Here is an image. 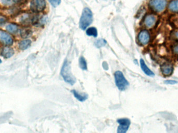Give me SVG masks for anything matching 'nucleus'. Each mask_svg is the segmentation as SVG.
Returning a JSON list of instances; mask_svg holds the SVG:
<instances>
[{
	"mask_svg": "<svg viewBox=\"0 0 178 133\" xmlns=\"http://www.w3.org/2000/svg\"><path fill=\"white\" fill-rule=\"evenodd\" d=\"M93 20V16L92 11L88 7L83 9L81 17L80 19L79 27L82 30H85L89 26Z\"/></svg>",
	"mask_w": 178,
	"mask_h": 133,
	"instance_id": "1",
	"label": "nucleus"
},
{
	"mask_svg": "<svg viewBox=\"0 0 178 133\" xmlns=\"http://www.w3.org/2000/svg\"><path fill=\"white\" fill-rule=\"evenodd\" d=\"M60 74L66 82L69 83L71 85H74L76 83V79L71 73L70 65L66 59L64 61L61 69Z\"/></svg>",
	"mask_w": 178,
	"mask_h": 133,
	"instance_id": "2",
	"label": "nucleus"
},
{
	"mask_svg": "<svg viewBox=\"0 0 178 133\" xmlns=\"http://www.w3.org/2000/svg\"><path fill=\"white\" fill-rule=\"evenodd\" d=\"M115 80L116 85L120 91H125L129 86V83L124 77V74L120 71L115 73Z\"/></svg>",
	"mask_w": 178,
	"mask_h": 133,
	"instance_id": "3",
	"label": "nucleus"
},
{
	"mask_svg": "<svg viewBox=\"0 0 178 133\" xmlns=\"http://www.w3.org/2000/svg\"><path fill=\"white\" fill-rule=\"evenodd\" d=\"M150 9L155 12L160 13L165 10L167 6L166 0H150L148 3Z\"/></svg>",
	"mask_w": 178,
	"mask_h": 133,
	"instance_id": "4",
	"label": "nucleus"
},
{
	"mask_svg": "<svg viewBox=\"0 0 178 133\" xmlns=\"http://www.w3.org/2000/svg\"><path fill=\"white\" fill-rule=\"evenodd\" d=\"M46 5L45 0H32L30 2V9L35 13L42 12L45 9Z\"/></svg>",
	"mask_w": 178,
	"mask_h": 133,
	"instance_id": "5",
	"label": "nucleus"
},
{
	"mask_svg": "<svg viewBox=\"0 0 178 133\" xmlns=\"http://www.w3.org/2000/svg\"><path fill=\"white\" fill-rule=\"evenodd\" d=\"M117 122L119 124L117 129L118 133H125L129 129L130 125V121L128 119L124 118L120 119L117 120Z\"/></svg>",
	"mask_w": 178,
	"mask_h": 133,
	"instance_id": "6",
	"label": "nucleus"
},
{
	"mask_svg": "<svg viewBox=\"0 0 178 133\" xmlns=\"http://www.w3.org/2000/svg\"><path fill=\"white\" fill-rule=\"evenodd\" d=\"M138 41L143 45L148 44L150 41V34L147 30H142L140 32L138 35Z\"/></svg>",
	"mask_w": 178,
	"mask_h": 133,
	"instance_id": "7",
	"label": "nucleus"
},
{
	"mask_svg": "<svg viewBox=\"0 0 178 133\" xmlns=\"http://www.w3.org/2000/svg\"><path fill=\"white\" fill-rule=\"evenodd\" d=\"M0 42L6 45H11L13 43V39L9 34L0 30Z\"/></svg>",
	"mask_w": 178,
	"mask_h": 133,
	"instance_id": "8",
	"label": "nucleus"
},
{
	"mask_svg": "<svg viewBox=\"0 0 178 133\" xmlns=\"http://www.w3.org/2000/svg\"><path fill=\"white\" fill-rule=\"evenodd\" d=\"M36 16H33L30 14H24L20 17V23L23 25H27L29 24H34L35 22Z\"/></svg>",
	"mask_w": 178,
	"mask_h": 133,
	"instance_id": "9",
	"label": "nucleus"
},
{
	"mask_svg": "<svg viewBox=\"0 0 178 133\" xmlns=\"http://www.w3.org/2000/svg\"><path fill=\"white\" fill-rule=\"evenodd\" d=\"M156 17L153 15H148L145 17L144 24L145 26L148 28H151L156 23Z\"/></svg>",
	"mask_w": 178,
	"mask_h": 133,
	"instance_id": "10",
	"label": "nucleus"
},
{
	"mask_svg": "<svg viewBox=\"0 0 178 133\" xmlns=\"http://www.w3.org/2000/svg\"><path fill=\"white\" fill-rule=\"evenodd\" d=\"M1 54L4 58L7 59V58H11V57L13 56V55L14 54V51L11 47L5 46L3 48Z\"/></svg>",
	"mask_w": 178,
	"mask_h": 133,
	"instance_id": "11",
	"label": "nucleus"
},
{
	"mask_svg": "<svg viewBox=\"0 0 178 133\" xmlns=\"http://www.w3.org/2000/svg\"><path fill=\"white\" fill-rule=\"evenodd\" d=\"M140 65H141V68L142 70H143V72H144L145 74H146L147 75H148L151 77H153L155 75V74L151 69L148 68V66H147L146 63H145V61L143 59H140Z\"/></svg>",
	"mask_w": 178,
	"mask_h": 133,
	"instance_id": "12",
	"label": "nucleus"
},
{
	"mask_svg": "<svg viewBox=\"0 0 178 133\" xmlns=\"http://www.w3.org/2000/svg\"><path fill=\"white\" fill-rule=\"evenodd\" d=\"M173 66L168 63H164L161 66V71L164 75H170L173 72Z\"/></svg>",
	"mask_w": 178,
	"mask_h": 133,
	"instance_id": "13",
	"label": "nucleus"
},
{
	"mask_svg": "<svg viewBox=\"0 0 178 133\" xmlns=\"http://www.w3.org/2000/svg\"><path fill=\"white\" fill-rule=\"evenodd\" d=\"M72 93L74 95V96L80 102H84L85 100L88 99V95L85 94H80L75 90H72Z\"/></svg>",
	"mask_w": 178,
	"mask_h": 133,
	"instance_id": "14",
	"label": "nucleus"
},
{
	"mask_svg": "<svg viewBox=\"0 0 178 133\" xmlns=\"http://www.w3.org/2000/svg\"><path fill=\"white\" fill-rule=\"evenodd\" d=\"M31 44V41L30 40H24L20 42L18 47L21 50H26L30 47Z\"/></svg>",
	"mask_w": 178,
	"mask_h": 133,
	"instance_id": "15",
	"label": "nucleus"
},
{
	"mask_svg": "<svg viewBox=\"0 0 178 133\" xmlns=\"http://www.w3.org/2000/svg\"><path fill=\"white\" fill-rule=\"evenodd\" d=\"M169 9L173 13H178V0H173L169 4Z\"/></svg>",
	"mask_w": 178,
	"mask_h": 133,
	"instance_id": "16",
	"label": "nucleus"
},
{
	"mask_svg": "<svg viewBox=\"0 0 178 133\" xmlns=\"http://www.w3.org/2000/svg\"><path fill=\"white\" fill-rule=\"evenodd\" d=\"M6 29L7 31L9 33L15 34L17 32L18 30V27L15 24L11 23V24L7 25L6 27Z\"/></svg>",
	"mask_w": 178,
	"mask_h": 133,
	"instance_id": "17",
	"label": "nucleus"
},
{
	"mask_svg": "<svg viewBox=\"0 0 178 133\" xmlns=\"http://www.w3.org/2000/svg\"><path fill=\"white\" fill-rule=\"evenodd\" d=\"M86 34L88 36H92L96 38L97 36V29L95 27H90L86 30Z\"/></svg>",
	"mask_w": 178,
	"mask_h": 133,
	"instance_id": "18",
	"label": "nucleus"
},
{
	"mask_svg": "<svg viewBox=\"0 0 178 133\" xmlns=\"http://www.w3.org/2000/svg\"><path fill=\"white\" fill-rule=\"evenodd\" d=\"M31 34V30L28 29H23L20 31V35L23 38H24V39L30 37Z\"/></svg>",
	"mask_w": 178,
	"mask_h": 133,
	"instance_id": "19",
	"label": "nucleus"
},
{
	"mask_svg": "<svg viewBox=\"0 0 178 133\" xmlns=\"http://www.w3.org/2000/svg\"><path fill=\"white\" fill-rule=\"evenodd\" d=\"M106 44L107 41L103 39H98L94 42V45L97 48H101L103 46H104Z\"/></svg>",
	"mask_w": 178,
	"mask_h": 133,
	"instance_id": "20",
	"label": "nucleus"
},
{
	"mask_svg": "<svg viewBox=\"0 0 178 133\" xmlns=\"http://www.w3.org/2000/svg\"><path fill=\"white\" fill-rule=\"evenodd\" d=\"M79 66L81 69L83 70H87V63L83 57H80L79 58Z\"/></svg>",
	"mask_w": 178,
	"mask_h": 133,
	"instance_id": "21",
	"label": "nucleus"
},
{
	"mask_svg": "<svg viewBox=\"0 0 178 133\" xmlns=\"http://www.w3.org/2000/svg\"><path fill=\"white\" fill-rule=\"evenodd\" d=\"M19 0H1L2 3L4 5H11L14 3H16Z\"/></svg>",
	"mask_w": 178,
	"mask_h": 133,
	"instance_id": "22",
	"label": "nucleus"
},
{
	"mask_svg": "<svg viewBox=\"0 0 178 133\" xmlns=\"http://www.w3.org/2000/svg\"><path fill=\"white\" fill-rule=\"evenodd\" d=\"M48 1L54 7L58 6L61 3V0H48Z\"/></svg>",
	"mask_w": 178,
	"mask_h": 133,
	"instance_id": "23",
	"label": "nucleus"
},
{
	"mask_svg": "<svg viewBox=\"0 0 178 133\" xmlns=\"http://www.w3.org/2000/svg\"><path fill=\"white\" fill-rule=\"evenodd\" d=\"M164 83L168 85H173V84H177L178 82L175 80H166L164 81Z\"/></svg>",
	"mask_w": 178,
	"mask_h": 133,
	"instance_id": "24",
	"label": "nucleus"
},
{
	"mask_svg": "<svg viewBox=\"0 0 178 133\" xmlns=\"http://www.w3.org/2000/svg\"><path fill=\"white\" fill-rule=\"evenodd\" d=\"M173 52H174V53H175V54H178V44H177L176 45H175V46L173 47Z\"/></svg>",
	"mask_w": 178,
	"mask_h": 133,
	"instance_id": "25",
	"label": "nucleus"
},
{
	"mask_svg": "<svg viewBox=\"0 0 178 133\" xmlns=\"http://www.w3.org/2000/svg\"><path fill=\"white\" fill-rule=\"evenodd\" d=\"M5 22V20L4 18H0V24L1 23H4Z\"/></svg>",
	"mask_w": 178,
	"mask_h": 133,
	"instance_id": "26",
	"label": "nucleus"
},
{
	"mask_svg": "<svg viewBox=\"0 0 178 133\" xmlns=\"http://www.w3.org/2000/svg\"><path fill=\"white\" fill-rule=\"evenodd\" d=\"M2 63V60L0 59V63Z\"/></svg>",
	"mask_w": 178,
	"mask_h": 133,
	"instance_id": "27",
	"label": "nucleus"
}]
</instances>
